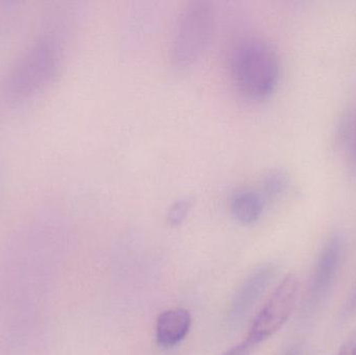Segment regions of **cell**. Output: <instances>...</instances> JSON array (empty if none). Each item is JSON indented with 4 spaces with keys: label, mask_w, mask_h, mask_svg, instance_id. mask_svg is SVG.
Instances as JSON below:
<instances>
[{
    "label": "cell",
    "mask_w": 356,
    "mask_h": 355,
    "mask_svg": "<svg viewBox=\"0 0 356 355\" xmlns=\"http://www.w3.org/2000/svg\"><path fill=\"white\" fill-rule=\"evenodd\" d=\"M230 65L238 89L254 99L267 97L280 81L277 53L271 45L261 39L250 38L236 44Z\"/></svg>",
    "instance_id": "obj_1"
},
{
    "label": "cell",
    "mask_w": 356,
    "mask_h": 355,
    "mask_svg": "<svg viewBox=\"0 0 356 355\" xmlns=\"http://www.w3.org/2000/svg\"><path fill=\"white\" fill-rule=\"evenodd\" d=\"M213 27V10L209 2H188L178 15L170 53L173 64L186 68L194 64L209 44Z\"/></svg>",
    "instance_id": "obj_2"
},
{
    "label": "cell",
    "mask_w": 356,
    "mask_h": 355,
    "mask_svg": "<svg viewBox=\"0 0 356 355\" xmlns=\"http://www.w3.org/2000/svg\"><path fill=\"white\" fill-rule=\"evenodd\" d=\"M346 239L342 233H334L326 240L318 256L302 304L305 318H313L327 300L344 261Z\"/></svg>",
    "instance_id": "obj_3"
},
{
    "label": "cell",
    "mask_w": 356,
    "mask_h": 355,
    "mask_svg": "<svg viewBox=\"0 0 356 355\" xmlns=\"http://www.w3.org/2000/svg\"><path fill=\"white\" fill-rule=\"evenodd\" d=\"M298 295V277L290 273L274 290L249 329L246 341L253 348L275 335L288 322L296 308Z\"/></svg>",
    "instance_id": "obj_4"
},
{
    "label": "cell",
    "mask_w": 356,
    "mask_h": 355,
    "mask_svg": "<svg viewBox=\"0 0 356 355\" xmlns=\"http://www.w3.org/2000/svg\"><path fill=\"white\" fill-rule=\"evenodd\" d=\"M277 273V267L274 264H266L253 271L238 288L228 311L227 322L230 327H236L249 311L255 306L259 298L265 293L270 283Z\"/></svg>",
    "instance_id": "obj_5"
},
{
    "label": "cell",
    "mask_w": 356,
    "mask_h": 355,
    "mask_svg": "<svg viewBox=\"0 0 356 355\" xmlns=\"http://www.w3.org/2000/svg\"><path fill=\"white\" fill-rule=\"evenodd\" d=\"M191 325L192 317L188 311L184 308L165 311L156 320V342L163 348L175 347L188 336Z\"/></svg>",
    "instance_id": "obj_6"
},
{
    "label": "cell",
    "mask_w": 356,
    "mask_h": 355,
    "mask_svg": "<svg viewBox=\"0 0 356 355\" xmlns=\"http://www.w3.org/2000/svg\"><path fill=\"white\" fill-rule=\"evenodd\" d=\"M265 208V196L257 190L240 189L230 198V210L236 220L250 224L259 220Z\"/></svg>",
    "instance_id": "obj_7"
},
{
    "label": "cell",
    "mask_w": 356,
    "mask_h": 355,
    "mask_svg": "<svg viewBox=\"0 0 356 355\" xmlns=\"http://www.w3.org/2000/svg\"><path fill=\"white\" fill-rule=\"evenodd\" d=\"M290 179L282 169H272L263 177V191L268 197H277L288 189Z\"/></svg>",
    "instance_id": "obj_8"
},
{
    "label": "cell",
    "mask_w": 356,
    "mask_h": 355,
    "mask_svg": "<svg viewBox=\"0 0 356 355\" xmlns=\"http://www.w3.org/2000/svg\"><path fill=\"white\" fill-rule=\"evenodd\" d=\"M191 208H192V200L188 198L177 200L169 208L167 220L171 225L180 224L188 216Z\"/></svg>",
    "instance_id": "obj_9"
},
{
    "label": "cell",
    "mask_w": 356,
    "mask_h": 355,
    "mask_svg": "<svg viewBox=\"0 0 356 355\" xmlns=\"http://www.w3.org/2000/svg\"><path fill=\"white\" fill-rule=\"evenodd\" d=\"M338 355H356V333H353L339 349Z\"/></svg>",
    "instance_id": "obj_10"
},
{
    "label": "cell",
    "mask_w": 356,
    "mask_h": 355,
    "mask_svg": "<svg viewBox=\"0 0 356 355\" xmlns=\"http://www.w3.org/2000/svg\"><path fill=\"white\" fill-rule=\"evenodd\" d=\"M252 349V346L248 342L244 341L230 348L229 350H227L225 354L222 355H250L251 350Z\"/></svg>",
    "instance_id": "obj_11"
},
{
    "label": "cell",
    "mask_w": 356,
    "mask_h": 355,
    "mask_svg": "<svg viewBox=\"0 0 356 355\" xmlns=\"http://www.w3.org/2000/svg\"><path fill=\"white\" fill-rule=\"evenodd\" d=\"M305 349L302 345H294L291 347L284 355H305Z\"/></svg>",
    "instance_id": "obj_12"
},
{
    "label": "cell",
    "mask_w": 356,
    "mask_h": 355,
    "mask_svg": "<svg viewBox=\"0 0 356 355\" xmlns=\"http://www.w3.org/2000/svg\"><path fill=\"white\" fill-rule=\"evenodd\" d=\"M350 308H356V289L355 293H353V298L350 300Z\"/></svg>",
    "instance_id": "obj_13"
}]
</instances>
